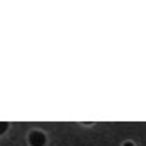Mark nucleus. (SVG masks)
Here are the masks:
<instances>
[{
    "mask_svg": "<svg viewBox=\"0 0 146 146\" xmlns=\"http://www.w3.org/2000/svg\"><path fill=\"white\" fill-rule=\"evenodd\" d=\"M44 143H46V135L40 130H34L30 134V144L32 146H42Z\"/></svg>",
    "mask_w": 146,
    "mask_h": 146,
    "instance_id": "nucleus-1",
    "label": "nucleus"
},
{
    "mask_svg": "<svg viewBox=\"0 0 146 146\" xmlns=\"http://www.w3.org/2000/svg\"><path fill=\"white\" fill-rule=\"evenodd\" d=\"M0 129H2V132H4V130L7 129V123H5V121H2V123H0Z\"/></svg>",
    "mask_w": 146,
    "mask_h": 146,
    "instance_id": "nucleus-2",
    "label": "nucleus"
},
{
    "mask_svg": "<svg viewBox=\"0 0 146 146\" xmlns=\"http://www.w3.org/2000/svg\"><path fill=\"white\" fill-rule=\"evenodd\" d=\"M125 146H134V144H132V143H127V144H125Z\"/></svg>",
    "mask_w": 146,
    "mask_h": 146,
    "instance_id": "nucleus-3",
    "label": "nucleus"
}]
</instances>
